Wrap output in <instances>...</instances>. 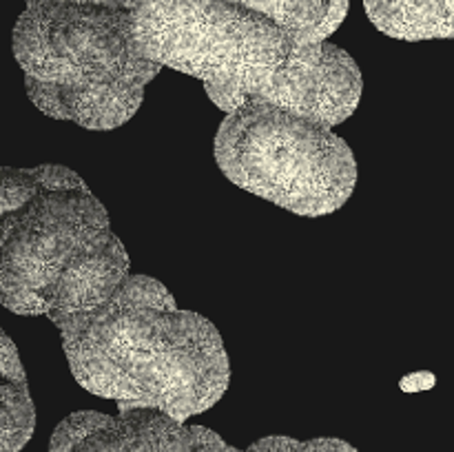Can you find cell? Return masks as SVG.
<instances>
[{
    "label": "cell",
    "instance_id": "cell-1",
    "mask_svg": "<svg viewBox=\"0 0 454 452\" xmlns=\"http://www.w3.org/2000/svg\"><path fill=\"white\" fill-rule=\"evenodd\" d=\"M71 375L118 410L153 408L177 421L224 397L231 363L217 328L180 310L164 284L129 275L111 300L89 313L56 315Z\"/></svg>",
    "mask_w": 454,
    "mask_h": 452
},
{
    "label": "cell",
    "instance_id": "cell-2",
    "mask_svg": "<svg viewBox=\"0 0 454 452\" xmlns=\"http://www.w3.org/2000/svg\"><path fill=\"white\" fill-rule=\"evenodd\" d=\"M0 230V297L12 313H89L131 275L106 208L67 167H4Z\"/></svg>",
    "mask_w": 454,
    "mask_h": 452
},
{
    "label": "cell",
    "instance_id": "cell-3",
    "mask_svg": "<svg viewBox=\"0 0 454 452\" xmlns=\"http://www.w3.org/2000/svg\"><path fill=\"white\" fill-rule=\"evenodd\" d=\"M215 160L239 189L306 217L335 213L357 186L353 151L331 127L255 96L226 113Z\"/></svg>",
    "mask_w": 454,
    "mask_h": 452
},
{
    "label": "cell",
    "instance_id": "cell-4",
    "mask_svg": "<svg viewBox=\"0 0 454 452\" xmlns=\"http://www.w3.org/2000/svg\"><path fill=\"white\" fill-rule=\"evenodd\" d=\"M133 34L146 60L242 91L264 84L295 49L282 25L231 0H142Z\"/></svg>",
    "mask_w": 454,
    "mask_h": 452
},
{
    "label": "cell",
    "instance_id": "cell-5",
    "mask_svg": "<svg viewBox=\"0 0 454 452\" xmlns=\"http://www.w3.org/2000/svg\"><path fill=\"white\" fill-rule=\"evenodd\" d=\"M142 0H27L13 25V58L27 78L62 87L151 82L162 65L146 60L133 22Z\"/></svg>",
    "mask_w": 454,
    "mask_h": 452
},
{
    "label": "cell",
    "instance_id": "cell-6",
    "mask_svg": "<svg viewBox=\"0 0 454 452\" xmlns=\"http://www.w3.org/2000/svg\"><path fill=\"white\" fill-rule=\"evenodd\" d=\"M49 452H357L333 437H264L247 450L229 446L204 425H189L153 408L102 415L80 410L65 417L49 439Z\"/></svg>",
    "mask_w": 454,
    "mask_h": 452
},
{
    "label": "cell",
    "instance_id": "cell-7",
    "mask_svg": "<svg viewBox=\"0 0 454 452\" xmlns=\"http://www.w3.org/2000/svg\"><path fill=\"white\" fill-rule=\"evenodd\" d=\"M204 89L226 113L238 111L247 96H255L333 129L348 120L359 106L364 78L348 51L324 40L295 44L286 65L264 84L247 91L220 84H204Z\"/></svg>",
    "mask_w": 454,
    "mask_h": 452
},
{
    "label": "cell",
    "instance_id": "cell-8",
    "mask_svg": "<svg viewBox=\"0 0 454 452\" xmlns=\"http://www.w3.org/2000/svg\"><path fill=\"white\" fill-rule=\"evenodd\" d=\"M146 84L145 80H136L115 87L80 89L38 82L25 75L27 96L43 113L96 131H109L129 122L145 100Z\"/></svg>",
    "mask_w": 454,
    "mask_h": 452
},
{
    "label": "cell",
    "instance_id": "cell-9",
    "mask_svg": "<svg viewBox=\"0 0 454 452\" xmlns=\"http://www.w3.org/2000/svg\"><path fill=\"white\" fill-rule=\"evenodd\" d=\"M381 34L399 40L454 38V0H364Z\"/></svg>",
    "mask_w": 454,
    "mask_h": 452
},
{
    "label": "cell",
    "instance_id": "cell-10",
    "mask_svg": "<svg viewBox=\"0 0 454 452\" xmlns=\"http://www.w3.org/2000/svg\"><path fill=\"white\" fill-rule=\"evenodd\" d=\"M0 357V452H20L35 430V408L16 346L4 331Z\"/></svg>",
    "mask_w": 454,
    "mask_h": 452
},
{
    "label": "cell",
    "instance_id": "cell-11",
    "mask_svg": "<svg viewBox=\"0 0 454 452\" xmlns=\"http://www.w3.org/2000/svg\"><path fill=\"white\" fill-rule=\"evenodd\" d=\"M231 3L264 13L266 18L282 25L293 35L295 44H304L306 38L326 20L337 0H231Z\"/></svg>",
    "mask_w": 454,
    "mask_h": 452
}]
</instances>
